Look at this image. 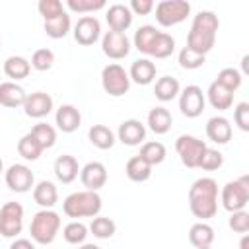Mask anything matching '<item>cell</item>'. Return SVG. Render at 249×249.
Returning <instances> with one entry per match:
<instances>
[{
    "mask_svg": "<svg viewBox=\"0 0 249 249\" xmlns=\"http://www.w3.org/2000/svg\"><path fill=\"white\" fill-rule=\"evenodd\" d=\"M204 62H206V56L200 54V53H195V51L189 49V47H183V49L179 51V66L185 68V70L200 68Z\"/></svg>",
    "mask_w": 249,
    "mask_h": 249,
    "instance_id": "40",
    "label": "cell"
},
{
    "mask_svg": "<svg viewBox=\"0 0 249 249\" xmlns=\"http://www.w3.org/2000/svg\"><path fill=\"white\" fill-rule=\"evenodd\" d=\"M181 91V86H179V80L177 78H171V76H161L158 78L156 86H154V95L160 99V101H171L179 95Z\"/></svg>",
    "mask_w": 249,
    "mask_h": 249,
    "instance_id": "27",
    "label": "cell"
},
{
    "mask_svg": "<svg viewBox=\"0 0 249 249\" xmlns=\"http://www.w3.org/2000/svg\"><path fill=\"white\" fill-rule=\"evenodd\" d=\"M88 138L99 150H109L115 144V132L109 126H105V124H93L88 130Z\"/></svg>",
    "mask_w": 249,
    "mask_h": 249,
    "instance_id": "30",
    "label": "cell"
},
{
    "mask_svg": "<svg viewBox=\"0 0 249 249\" xmlns=\"http://www.w3.org/2000/svg\"><path fill=\"white\" fill-rule=\"evenodd\" d=\"M54 123H56V126H58V130H62V132H66V134H70V132H74V130H78V128H80L82 115H80L78 107H74V105L66 103V105H60V107L56 109Z\"/></svg>",
    "mask_w": 249,
    "mask_h": 249,
    "instance_id": "17",
    "label": "cell"
},
{
    "mask_svg": "<svg viewBox=\"0 0 249 249\" xmlns=\"http://www.w3.org/2000/svg\"><path fill=\"white\" fill-rule=\"evenodd\" d=\"M117 138L126 146H138L146 138V126L138 119H126L119 124Z\"/></svg>",
    "mask_w": 249,
    "mask_h": 249,
    "instance_id": "16",
    "label": "cell"
},
{
    "mask_svg": "<svg viewBox=\"0 0 249 249\" xmlns=\"http://www.w3.org/2000/svg\"><path fill=\"white\" fill-rule=\"evenodd\" d=\"M128 10L136 16H148L154 10V2L152 0H132L128 4Z\"/></svg>",
    "mask_w": 249,
    "mask_h": 249,
    "instance_id": "47",
    "label": "cell"
},
{
    "mask_svg": "<svg viewBox=\"0 0 249 249\" xmlns=\"http://www.w3.org/2000/svg\"><path fill=\"white\" fill-rule=\"evenodd\" d=\"M230 228L235 233H247L249 231V212H245V210L231 212V216H230Z\"/></svg>",
    "mask_w": 249,
    "mask_h": 249,
    "instance_id": "45",
    "label": "cell"
},
{
    "mask_svg": "<svg viewBox=\"0 0 249 249\" xmlns=\"http://www.w3.org/2000/svg\"><path fill=\"white\" fill-rule=\"evenodd\" d=\"M233 121H235V124H237L239 130H243V132L249 130V103L247 101H241V103L235 105V109H233Z\"/></svg>",
    "mask_w": 249,
    "mask_h": 249,
    "instance_id": "46",
    "label": "cell"
},
{
    "mask_svg": "<svg viewBox=\"0 0 249 249\" xmlns=\"http://www.w3.org/2000/svg\"><path fill=\"white\" fill-rule=\"evenodd\" d=\"M80 179L86 191H99L107 183V167L101 161H88L80 169Z\"/></svg>",
    "mask_w": 249,
    "mask_h": 249,
    "instance_id": "14",
    "label": "cell"
},
{
    "mask_svg": "<svg viewBox=\"0 0 249 249\" xmlns=\"http://www.w3.org/2000/svg\"><path fill=\"white\" fill-rule=\"evenodd\" d=\"M29 72H31V64H29V60L23 58V56H8V58L4 60V74H6L8 78L16 80V82L27 78Z\"/></svg>",
    "mask_w": 249,
    "mask_h": 249,
    "instance_id": "29",
    "label": "cell"
},
{
    "mask_svg": "<svg viewBox=\"0 0 249 249\" xmlns=\"http://www.w3.org/2000/svg\"><path fill=\"white\" fill-rule=\"evenodd\" d=\"M239 247H241V249H247V247H249V235H247V233H243V237H241V243H239Z\"/></svg>",
    "mask_w": 249,
    "mask_h": 249,
    "instance_id": "49",
    "label": "cell"
},
{
    "mask_svg": "<svg viewBox=\"0 0 249 249\" xmlns=\"http://www.w3.org/2000/svg\"><path fill=\"white\" fill-rule=\"evenodd\" d=\"M128 78H130V82H134L138 86H148L156 78V64L150 58H138L132 62V66L128 70Z\"/></svg>",
    "mask_w": 249,
    "mask_h": 249,
    "instance_id": "19",
    "label": "cell"
},
{
    "mask_svg": "<svg viewBox=\"0 0 249 249\" xmlns=\"http://www.w3.org/2000/svg\"><path fill=\"white\" fill-rule=\"evenodd\" d=\"M101 86L105 89V93L113 95V97H121L128 91L130 88V78H128V72L113 62V64H107L103 70H101Z\"/></svg>",
    "mask_w": 249,
    "mask_h": 249,
    "instance_id": "7",
    "label": "cell"
},
{
    "mask_svg": "<svg viewBox=\"0 0 249 249\" xmlns=\"http://www.w3.org/2000/svg\"><path fill=\"white\" fill-rule=\"evenodd\" d=\"M206 136L214 144H228L231 140V124L226 117H212L206 123Z\"/></svg>",
    "mask_w": 249,
    "mask_h": 249,
    "instance_id": "20",
    "label": "cell"
},
{
    "mask_svg": "<svg viewBox=\"0 0 249 249\" xmlns=\"http://www.w3.org/2000/svg\"><path fill=\"white\" fill-rule=\"evenodd\" d=\"M60 230V216L51 210V208H43L39 210L33 220H31V226H29V233H31V239L35 243H41V245H49L54 241L56 233Z\"/></svg>",
    "mask_w": 249,
    "mask_h": 249,
    "instance_id": "4",
    "label": "cell"
},
{
    "mask_svg": "<svg viewBox=\"0 0 249 249\" xmlns=\"http://www.w3.org/2000/svg\"><path fill=\"white\" fill-rule=\"evenodd\" d=\"M101 196L97 191H76L62 202V212L68 218H95L101 210Z\"/></svg>",
    "mask_w": 249,
    "mask_h": 249,
    "instance_id": "3",
    "label": "cell"
},
{
    "mask_svg": "<svg viewBox=\"0 0 249 249\" xmlns=\"http://www.w3.org/2000/svg\"><path fill=\"white\" fill-rule=\"evenodd\" d=\"M78 249H101V247H97V245H93V243H82Z\"/></svg>",
    "mask_w": 249,
    "mask_h": 249,
    "instance_id": "50",
    "label": "cell"
},
{
    "mask_svg": "<svg viewBox=\"0 0 249 249\" xmlns=\"http://www.w3.org/2000/svg\"><path fill=\"white\" fill-rule=\"evenodd\" d=\"M214 82H218L222 88H226L228 91L233 93V91L239 89V86H241V82H243V74H241L237 68L228 66V68H222V70L218 72V76H216Z\"/></svg>",
    "mask_w": 249,
    "mask_h": 249,
    "instance_id": "37",
    "label": "cell"
},
{
    "mask_svg": "<svg viewBox=\"0 0 249 249\" xmlns=\"http://www.w3.org/2000/svg\"><path fill=\"white\" fill-rule=\"evenodd\" d=\"M29 132L35 136V140L41 144L43 150L53 148L54 142H56V130H54V126L49 124V123H37Z\"/></svg>",
    "mask_w": 249,
    "mask_h": 249,
    "instance_id": "38",
    "label": "cell"
},
{
    "mask_svg": "<svg viewBox=\"0 0 249 249\" xmlns=\"http://www.w3.org/2000/svg\"><path fill=\"white\" fill-rule=\"evenodd\" d=\"M158 33H160V31H158L154 25H140V27L136 29V33H134V47H136L140 53L150 54V49H152V45H154Z\"/></svg>",
    "mask_w": 249,
    "mask_h": 249,
    "instance_id": "34",
    "label": "cell"
},
{
    "mask_svg": "<svg viewBox=\"0 0 249 249\" xmlns=\"http://www.w3.org/2000/svg\"><path fill=\"white\" fill-rule=\"evenodd\" d=\"M62 237H64L66 243H70V245H80V243H84L86 237H88V226L82 224V222H78V220H72L70 224L64 226Z\"/></svg>",
    "mask_w": 249,
    "mask_h": 249,
    "instance_id": "39",
    "label": "cell"
},
{
    "mask_svg": "<svg viewBox=\"0 0 249 249\" xmlns=\"http://www.w3.org/2000/svg\"><path fill=\"white\" fill-rule=\"evenodd\" d=\"M173 51H175V39L169 33L160 31L156 41H154V45H152V49H150V56H154V58H167Z\"/></svg>",
    "mask_w": 249,
    "mask_h": 249,
    "instance_id": "36",
    "label": "cell"
},
{
    "mask_svg": "<svg viewBox=\"0 0 249 249\" xmlns=\"http://www.w3.org/2000/svg\"><path fill=\"white\" fill-rule=\"evenodd\" d=\"M35 70H39V72H45V70H49V68H53V64H54V53L51 51V49H37L35 53H33V56H31V62H29Z\"/></svg>",
    "mask_w": 249,
    "mask_h": 249,
    "instance_id": "41",
    "label": "cell"
},
{
    "mask_svg": "<svg viewBox=\"0 0 249 249\" xmlns=\"http://www.w3.org/2000/svg\"><path fill=\"white\" fill-rule=\"evenodd\" d=\"M189 208L200 222L214 218L218 212V183L212 177L196 179L189 189Z\"/></svg>",
    "mask_w": 249,
    "mask_h": 249,
    "instance_id": "1",
    "label": "cell"
},
{
    "mask_svg": "<svg viewBox=\"0 0 249 249\" xmlns=\"http://www.w3.org/2000/svg\"><path fill=\"white\" fill-rule=\"evenodd\" d=\"M220 27V19L214 12L202 10L193 18L191 31L187 35V47L195 53H200L206 56L208 51H212L216 43V31Z\"/></svg>",
    "mask_w": 249,
    "mask_h": 249,
    "instance_id": "2",
    "label": "cell"
},
{
    "mask_svg": "<svg viewBox=\"0 0 249 249\" xmlns=\"http://www.w3.org/2000/svg\"><path fill=\"white\" fill-rule=\"evenodd\" d=\"M33 200L41 206V208H53L58 200V191L54 187V183L51 181H39L33 187Z\"/></svg>",
    "mask_w": 249,
    "mask_h": 249,
    "instance_id": "23",
    "label": "cell"
},
{
    "mask_svg": "<svg viewBox=\"0 0 249 249\" xmlns=\"http://www.w3.org/2000/svg\"><path fill=\"white\" fill-rule=\"evenodd\" d=\"M4 171V163H2V158H0V173Z\"/></svg>",
    "mask_w": 249,
    "mask_h": 249,
    "instance_id": "51",
    "label": "cell"
},
{
    "mask_svg": "<svg viewBox=\"0 0 249 249\" xmlns=\"http://www.w3.org/2000/svg\"><path fill=\"white\" fill-rule=\"evenodd\" d=\"M206 142L196 138V136H191V134H181L177 140H175V150L181 158V163L189 169H195L198 167V161L206 150Z\"/></svg>",
    "mask_w": 249,
    "mask_h": 249,
    "instance_id": "8",
    "label": "cell"
},
{
    "mask_svg": "<svg viewBox=\"0 0 249 249\" xmlns=\"http://www.w3.org/2000/svg\"><path fill=\"white\" fill-rule=\"evenodd\" d=\"M138 156L154 167V165H158V163H161V161L165 160L167 150H165V146H163L161 142L152 140V142H144V144H142V148H140V154H138Z\"/></svg>",
    "mask_w": 249,
    "mask_h": 249,
    "instance_id": "33",
    "label": "cell"
},
{
    "mask_svg": "<svg viewBox=\"0 0 249 249\" xmlns=\"http://www.w3.org/2000/svg\"><path fill=\"white\" fill-rule=\"evenodd\" d=\"M206 97H208V103H210L214 109H218V111H226V109H230L231 103H233V93L228 91L226 88H222L218 82H212V84H210V88H208V91H206Z\"/></svg>",
    "mask_w": 249,
    "mask_h": 249,
    "instance_id": "25",
    "label": "cell"
},
{
    "mask_svg": "<svg viewBox=\"0 0 249 249\" xmlns=\"http://www.w3.org/2000/svg\"><path fill=\"white\" fill-rule=\"evenodd\" d=\"M200 249H212V247H200Z\"/></svg>",
    "mask_w": 249,
    "mask_h": 249,
    "instance_id": "52",
    "label": "cell"
},
{
    "mask_svg": "<svg viewBox=\"0 0 249 249\" xmlns=\"http://www.w3.org/2000/svg\"><path fill=\"white\" fill-rule=\"evenodd\" d=\"M171 123H173V117H171V113L165 107H154V109H150V113H148V126H150L152 132L165 134L171 128Z\"/></svg>",
    "mask_w": 249,
    "mask_h": 249,
    "instance_id": "26",
    "label": "cell"
},
{
    "mask_svg": "<svg viewBox=\"0 0 249 249\" xmlns=\"http://www.w3.org/2000/svg\"><path fill=\"white\" fill-rule=\"evenodd\" d=\"M80 173V165L78 160L70 154H62L56 158L54 161V175L60 183H72Z\"/></svg>",
    "mask_w": 249,
    "mask_h": 249,
    "instance_id": "22",
    "label": "cell"
},
{
    "mask_svg": "<svg viewBox=\"0 0 249 249\" xmlns=\"http://www.w3.org/2000/svg\"><path fill=\"white\" fill-rule=\"evenodd\" d=\"M105 19H107L111 31L124 33L132 25V12L124 4H113V6H109V10L105 14Z\"/></svg>",
    "mask_w": 249,
    "mask_h": 249,
    "instance_id": "18",
    "label": "cell"
},
{
    "mask_svg": "<svg viewBox=\"0 0 249 249\" xmlns=\"http://www.w3.org/2000/svg\"><path fill=\"white\" fill-rule=\"evenodd\" d=\"M23 228V206L19 202H6L0 208V233L4 237H16Z\"/></svg>",
    "mask_w": 249,
    "mask_h": 249,
    "instance_id": "9",
    "label": "cell"
},
{
    "mask_svg": "<svg viewBox=\"0 0 249 249\" xmlns=\"http://www.w3.org/2000/svg\"><path fill=\"white\" fill-rule=\"evenodd\" d=\"M101 51L109 58L119 60V58H124L130 53V41H128L126 33H119V31L109 29L101 39Z\"/></svg>",
    "mask_w": 249,
    "mask_h": 249,
    "instance_id": "13",
    "label": "cell"
},
{
    "mask_svg": "<svg viewBox=\"0 0 249 249\" xmlns=\"http://www.w3.org/2000/svg\"><path fill=\"white\" fill-rule=\"evenodd\" d=\"M189 241L193 247L200 249V247H210L214 241V230L210 224L206 222H196L191 226L189 230Z\"/></svg>",
    "mask_w": 249,
    "mask_h": 249,
    "instance_id": "24",
    "label": "cell"
},
{
    "mask_svg": "<svg viewBox=\"0 0 249 249\" xmlns=\"http://www.w3.org/2000/svg\"><path fill=\"white\" fill-rule=\"evenodd\" d=\"M23 111L31 119H43L53 111V97L45 91H33L25 97Z\"/></svg>",
    "mask_w": 249,
    "mask_h": 249,
    "instance_id": "15",
    "label": "cell"
},
{
    "mask_svg": "<svg viewBox=\"0 0 249 249\" xmlns=\"http://www.w3.org/2000/svg\"><path fill=\"white\" fill-rule=\"evenodd\" d=\"M222 165H224V156H222V152L212 150V148H206L204 154H202V158H200V161H198V167L204 169V171H216V169H220Z\"/></svg>",
    "mask_w": 249,
    "mask_h": 249,
    "instance_id": "42",
    "label": "cell"
},
{
    "mask_svg": "<svg viewBox=\"0 0 249 249\" xmlns=\"http://www.w3.org/2000/svg\"><path fill=\"white\" fill-rule=\"evenodd\" d=\"M154 8H156V19L163 27L177 25L185 21L187 16L191 14V4L185 0H161Z\"/></svg>",
    "mask_w": 249,
    "mask_h": 249,
    "instance_id": "6",
    "label": "cell"
},
{
    "mask_svg": "<svg viewBox=\"0 0 249 249\" xmlns=\"http://www.w3.org/2000/svg\"><path fill=\"white\" fill-rule=\"evenodd\" d=\"M70 16L66 14V12H62L60 16H56V18H51V19H45V33L49 35V37H53V39H62V37H66V33L70 31Z\"/></svg>",
    "mask_w": 249,
    "mask_h": 249,
    "instance_id": "31",
    "label": "cell"
},
{
    "mask_svg": "<svg viewBox=\"0 0 249 249\" xmlns=\"http://www.w3.org/2000/svg\"><path fill=\"white\" fill-rule=\"evenodd\" d=\"M204 105H206V97L198 86L191 84L183 88V91H179V109L185 117L196 119L198 115H202Z\"/></svg>",
    "mask_w": 249,
    "mask_h": 249,
    "instance_id": "10",
    "label": "cell"
},
{
    "mask_svg": "<svg viewBox=\"0 0 249 249\" xmlns=\"http://www.w3.org/2000/svg\"><path fill=\"white\" fill-rule=\"evenodd\" d=\"M66 6L72 12L88 14V12H95V10L105 8V0H66Z\"/></svg>",
    "mask_w": 249,
    "mask_h": 249,
    "instance_id": "43",
    "label": "cell"
},
{
    "mask_svg": "<svg viewBox=\"0 0 249 249\" xmlns=\"http://www.w3.org/2000/svg\"><path fill=\"white\" fill-rule=\"evenodd\" d=\"M37 10L43 16V19H51V18L60 16L64 12V6H62L60 0H39Z\"/></svg>",
    "mask_w": 249,
    "mask_h": 249,
    "instance_id": "44",
    "label": "cell"
},
{
    "mask_svg": "<svg viewBox=\"0 0 249 249\" xmlns=\"http://www.w3.org/2000/svg\"><path fill=\"white\" fill-rule=\"evenodd\" d=\"M88 230H89V231L93 233V237H97V239H109V237L115 235L117 224H115L111 218H107V216H95V218H91V224H89Z\"/></svg>",
    "mask_w": 249,
    "mask_h": 249,
    "instance_id": "35",
    "label": "cell"
},
{
    "mask_svg": "<svg viewBox=\"0 0 249 249\" xmlns=\"http://www.w3.org/2000/svg\"><path fill=\"white\" fill-rule=\"evenodd\" d=\"M126 177L134 183H142V181H148L150 175H152V165L148 161H144L140 156H132L128 161H126Z\"/></svg>",
    "mask_w": 249,
    "mask_h": 249,
    "instance_id": "28",
    "label": "cell"
},
{
    "mask_svg": "<svg viewBox=\"0 0 249 249\" xmlns=\"http://www.w3.org/2000/svg\"><path fill=\"white\" fill-rule=\"evenodd\" d=\"M10 249H35V245H33L29 239H16V241L10 245Z\"/></svg>",
    "mask_w": 249,
    "mask_h": 249,
    "instance_id": "48",
    "label": "cell"
},
{
    "mask_svg": "<svg viewBox=\"0 0 249 249\" xmlns=\"http://www.w3.org/2000/svg\"><path fill=\"white\" fill-rule=\"evenodd\" d=\"M220 202L228 212H237L243 210L249 202V177L243 175L239 179L228 181L222 187L220 193Z\"/></svg>",
    "mask_w": 249,
    "mask_h": 249,
    "instance_id": "5",
    "label": "cell"
},
{
    "mask_svg": "<svg viewBox=\"0 0 249 249\" xmlns=\"http://www.w3.org/2000/svg\"><path fill=\"white\" fill-rule=\"evenodd\" d=\"M25 89L21 86H18L16 82H2L0 84V105L16 109V107H23L25 103Z\"/></svg>",
    "mask_w": 249,
    "mask_h": 249,
    "instance_id": "21",
    "label": "cell"
},
{
    "mask_svg": "<svg viewBox=\"0 0 249 249\" xmlns=\"http://www.w3.org/2000/svg\"><path fill=\"white\" fill-rule=\"evenodd\" d=\"M0 47H2V43H0Z\"/></svg>",
    "mask_w": 249,
    "mask_h": 249,
    "instance_id": "53",
    "label": "cell"
},
{
    "mask_svg": "<svg viewBox=\"0 0 249 249\" xmlns=\"http://www.w3.org/2000/svg\"><path fill=\"white\" fill-rule=\"evenodd\" d=\"M18 154H19L23 160H27V161H35V160H39V156L43 154V148H41V144L35 140V136H33L31 132H27V134H23V136L18 140Z\"/></svg>",
    "mask_w": 249,
    "mask_h": 249,
    "instance_id": "32",
    "label": "cell"
},
{
    "mask_svg": "<svg viewBox=\"0 0 249 249\" xmlns=\"http://www.w3.org/2000/svg\"><path fill=\"white\" fill-rule=\"evenodd\" d=\"M4 179H6V185L16 193H27V191H31V187L35 183L33 171L23 163L10 165L4 173Z\"/></svg>",
    "mask_w": 249,
    "mask_h": 249,
    "instance_id": "11",
    "label": "cell"
},
{
    "mask_svg": "<svg viewBox=\"0 0 249 249\" xmlns=\"http://www.w3.org/2000/svg\"><path fill=\"white\" fill-rule=\"evenodd\" d=\"M101 35V23L95 16H82L74 25V39L78 45L89 47Z\"/></svg>",
    "mask_w": 249,
    "mask_h": 249,
    "instance_id": "12",
    "label": "cell"
}]
</instances>
